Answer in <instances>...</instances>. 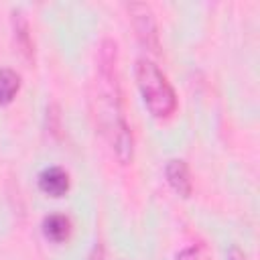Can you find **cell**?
Instances as JSON below:
<instances>
[{
  "label": "cell",
  "mask_w": 260,
  "mask_h": 260,
  "mask_svg": "<svg viewBox=\"0 0 260 260\" xmlns=\"http://www.w3.org/2000/svg\"><path fill=\"white\" fill-rule=\"evenodd\" d=\"M98 77H100L98 110H95L98 126L104 138L108 140V144L112 146V150L116 152V156L120 158V162H130L134 140H132L130 126L126 124L120 110L116 73H98Z\"/></svg>",
  "instance_id": "6da1fadb"
},
{
  "label": "cell",
  "mask_w": 260,
  "mask_h": 260,
  "mask_svg": "<svg viewBox=\"0 0 260 260\" xmlns=\"http://www.w3.org/2000/svg\"><path fill=\"white\" fill-rule=\"evenodd\" d=\"M136 83L144 106L154 118H169L177 108V95L165 73L148 59L136 61Z\"/></svg>",
  "instance_id": "7a4b0ae2"
},
{
  "label": "cell",
  "mask_w": 260,
  "mask_h": 260,
  "mask_svg": "<svg viewBox=\"0 0 260 260\" xmlns=\"http://www.w3.org/2000/svg\"><path fill=\"white\" fill-rule=\"evenodd\" d=\"M128 12L132 16V24H134L136 37L142 43V47H146L148 51H156L158 49V32H156V20H154L150 6L142 4V2H132V4H128Z\"/></svg>",
  "instance_id": "3957f363"
},
{
  "label": "cell",
  "mask_w": 260,
  "mask_h": 260,
  "mask_svg": "<svg viewBox=\"0 0 260 260\" xmlns=\"http://www.w3.org/2000/svg\"><path fill=\"white\" fill-rule=\"evenodd\" d=\"M39 187L51 197H61L69 189V175L61 167H49L39 175Z\"/></svg>",
  "instance_id": "277c9868"
},
{
  "label": "cell",
  "mask_w": 260,
  "mask_h": 260,
  "mask_svg": "<svg viewBox=\"0 0 260 260\" xmlns=\"http://www.w3.org/2000/svg\"><path fill=\"white\" fill-rule=\"evenodd\" d=\"M167 179H169L171 187L179 195L187 197L191 193V175H189V169H187L185 160H181V158L169 160V165H167Z\"/></svg>",
  "instance_id": "5b68a950"
},
{
  "label": "cell",
  "mask_w": 260,
  "mask_h": 260,
  "mask_svg": "<svg viewBox=\"0 0 260 260\" xmlns=\"http://www.w3.org/2000/svg\"><path fill=\"white\" fill-rule=\"evenodd\" d=\"M43 234L47 240L59 244L63 240H67L69 236V219L61 213H53V215H47L45 221H43Z\"/></svg>",
  "instance_id": "8992f818"
},
{
  "label": "cell",
  "mask_w": 260,
  "mask_h": 260,
  "mask_svg": "<svg viewBox=\"0 0 260 260\" xmlns=\"http://www.w3.org/2000/svg\"><path fill=\"white\" fill-rule=\"evenodd\" d=\"M20 87V79L12 69H0V104H8L14 100Z\"/></svg>",
  "instance_id": "52a82bcc"
},
{
  "label": "cell",
  "mask_w": 260,
  "mask_h": 260,
  "mask_svg": "<svg viewBox=\"0 0 260 260\" xmlns=\"http://www.w3.org/2000/svg\"><path fill=\"white\" fill-rule=\"evenodd\" d=\"M14 32H16V39L22 47V51L26 53V57H30V37H28V24L26 20L22 18V12L14 10Z\"/></svg>",
  "instance_id": "ba28073f"
},
{
  "label": "cell",
  "mask_w": 260,
  "mask_h": 260,
  "mask_svg": "<svg viewBox=\"0 0 260 260\" xmlns=\"http://www.w3.org/2000/svg\"><path fill=\"white\" fill-rule=\"evenodd\" d=\"M228 260H246V256H244V252H240L238 248H230Z\"/></svg>",
  "instance_id": "9c48e42d"
}]
</instances>
